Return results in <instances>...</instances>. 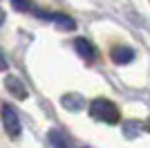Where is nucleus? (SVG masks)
<instances>
[{
    "mask_svg": "<svg viewBox=\"0 0 150 148\" xmlns=\"http://www.w3.org/2000/svg\"><path fill=\"white\" fill-rule=\"evenodd\" d=\"M0 115H2V123H5V130L9 137H18L20 135V119L16 108H11L9 103H5L0 108Z\"/></svg>",
    "mask_w": 150,
    "mask_h": 148,
    "instance_id": "2",
    "label": "nucleus"
},
{
    "mask_svg": "<svg viewBox=\"0 0 150 148\" xmlns=\"http://www.w3.org/2000/svg\"><path fill=\"white\" fill-rule=\"evenodd\" d=\"M2 23H5V14L0 11V25H2Z\"/></svg>",
    "mask_w": 150,
    "mask_h": 148,
    "instance_id": "12",
    "label": "nucleus"
},
{
    "mask_svg": "<svg viewBox=\"0 0 150 148\" xmlns=\"http://www.w3.org/2000/svg\"><path fill=\"white\" fill-rule=\"evenodd\" d=\"M110 56H112V61L117 63V65H125V63L134 61V56H137V54H134V49H132V47H123V45H121V47H114Z\"/></svg>",
    "mask_w": 150,
    "mask_h": 148,
    "instance_id": "7",
    "label": "nucleus"
},
{
    "mask_svg": "<svg viewBox=\"0 0 150 148\" xmlns=\"http://www.w3.org/2000/svg\"><path fill=\"white\" fill-rule=\"evenodd\" d=\"M47 142H50L52 148H72L69 139L63 135L61 130H50V132H47Z\"/></svg>",
    "mask_w": 150,
    "mask_h": 148,
    "instance_id": "8",
    "label": "nucleus"
},
{
    "mask_svg": "<svg viewBox=\"0 0 150 148\" xmlns=\"http://www.w3.org/2000/svg\"><path fill=\"white\" fill-rule=\"evenodd\" d=\"M90 115H92V119L103 123H119V117H121L119 108L108 99H94L90 103Z\"/></svg>",
    "mask_w": 150,
    "mask_h": 148,
    "instance_id": "1",
    "label": "nucleus"
},
{
    "mask_svg": "<svg viewBox=\"0 0 150 148\" xmlns=\"http://www.w3.org/2000/svg\"><path fill=\"white\" fill-rule=\"evenodd\" d=\"M74 49H76V54L83 56L85 61H94V58H96V47L90 43L88 38H76L74 41Z\"/></svg>",
    "mask_w": 150,
    "mask_h": 148,
    "instance_id": "5",
    "label": "nucleus"
},
{
    "mask_svg": "<svg viewBox=\"0 0 150 148\" xmlns=\"http://www.w3.org/2000/svg\"><path fill=\"white\" fill-rule=\"evenodd\" d=\"M141 123H134V121H128L125 123V128H123V132H125V137H134V135H139L141 132Z\"/></svg>",
    "mask_w": 150,
    "mask_h": 148,
    "instance_id": "10",
    "label": "nucleus"
},
{
    "mask_svg": "<svg viewBox=\"0 0 150 148\" xmlns=\"http://www.w3.org/2000/svg\"><path fill=\"white\" fill-rule=\"evenodd\" d=\"M5 85H7V90H9V92H11L16 99H25V97H27V88L23 85V81H20L18 76H13V74H7Z\"/></svg>",
    "mask_w": 150,
    "mask_h": 148,
    "instance_id": "6",
    "label": "nucleus"
},
{
    "mask_svg": "<svg viewBox=\"0 0 150 148\" xmlns=\"http://www.w3.org/2000/svg\"><path fill=\"white\" fill-rule=\"evenodd\" d=\"M0 70H7V58H5L2 52H0Z\"/></svg>",
    "mask_w": 150,
    "mask_h": 148,
    "instance_id": "11",
    "label": "nucleus"
},
{
    "mask_svg": "<svg viewBox=\"0 0 150 148\" xmlns=\"http://www.w3.org/2000/svg\"><path fill=\"white\" fill-rule=\"evenodd\" d=\"M61 103H63L65 110L79 112V110H83L85 99H83V94H79V92H67V94H63V97H61Z\"/></svg>",
    "mask_w": 150,
    "mask_h": 148,
    "instance_id": "4",
    "label": "nucleus"
},
{
    "mask_svg": "<svg viewBox=\"0 0 150 148\" xmlns=\"http://www.w3.org/2000/svg\"><path fill=\"white\" fill-rule=\"evenodd\" d=\"M11 7L18 9V11H31V0H11Z\"/></svg>",
    "mask_w": 150,
    "mask_h": 148,
    "instance_id": "9",
    "label": "nucleus"
},
{
    "mask_svg": "<svg viewBox=\"0 0 150 148\" xmlns=\"http://www.w3.org/2000/svg\"><path fill=\"white\" fill-rule=\"evenodd\" d=\"M31 11L36 14L38 18H43V20H52V23H56L61 29H67V31H72V29H76V23L69 16H65V14H54V11H43V9H31Z\"/></svg>",
    "mask_w": 150,
    "mask_h": 148,
    "instance_id": "3",
    "label": "nucleus"
}]
</instances>
